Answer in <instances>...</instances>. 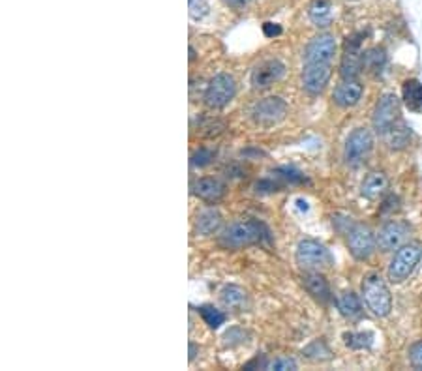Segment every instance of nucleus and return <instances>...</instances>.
I'll return each instance as SVG.
<instances>
[{
    "instance_id": "f257e3e1",
    "label": "nucleus",
    "mask_w": 422,
    "mask_h": 371,
    "mask_svg": "<svg viewBox=\"0 0 422 371\" xmlns=\"http://www.w3.org/2000/svg\"><path fill=\"white\" fill-rule=\"evenodd\" d=\"M218 242L225 249H242L255 244H270V231L258 219H241L227 225Z\"/></svg>"
},
{
    "instance_id": "f03ea898",
    "label": "nucleus",
    "mask_w": 422,
    "mask_h": 371,
    "mask_svg": "<svg viewBox=\"0 0 422 371\" xmlns=\"http://www.w3.org/2000/svg\"><path fill=\"white\" fill-rule=\"evenodd\" d=\"M363 295L368 310L377 317H387L393 310V296H391L387 283L375 272L364 277Z\"/></svg>"
},
{
    "instance_id": "7ed1b4c3",
    "label": "nucleus",
    "mask_w": 422,
    "mask_h": 371,
    "mask_svg": "<svg viewBox=\"0 0 422 371\" xmlns=\"http://www.w3.org/2000/svg\"><path fill=\"white\" fill-rule=\"evenodd\" d=\"M422 259V244L409 242L396 249L391 265H388V279L393 283H402L415 272Z\"/></svg>"
},
{
    "instance_id": "20e7f679",
    "label": "nucleus",
    "mask_w": 422,
    "mask_h": 371,
    "mask_svg": "<svg viewBox=\"0 0 422 371\" xmlns=\"http://www.w3.org/2000/svg\"><path fill=\"white\" fill-rule=\"evenodd\" d=\"M295 259H297V265L304 270H319V268L330 265V261H332L327 247L323 246L321 242L311 240V238H304L299 242Z\"/></svg>"
},
{
    "instance_id": "39448f33",
    "label": "nucleus",
    "mask_w": 422,
    "mask_h": 371,
    "mask_svg": "<svg viewBox=\"0 0 422 371\" xmlns=\"http://www.w3.org/2000/svg\"><path fill=\"white\" fill-rule=\"evenodd\" d=\"M234 94H237V82H234L233 77L229 73H218L206 85L203 100H205L206 107H211V109H223L229 101L233 100Z\"/></svg>"
},
{
    "instance_id": "423d86ee",
    "label": "nucleus",
    "mask_w": 422,
    "mask_h": 371,
    "mask_svg": "<svg viewBox=\"0 0 422 371\" xmlns=\"http://www.w3.org/2000/svg\"><path fill=\"white\" fill-rule=\"evenodd\" d=\"M347 246L355 259L366 261L370 255L374 254L375 246H377V238H375L374 231L370 229L368 225L357 224L353 225L349 233H347Z\"/></svg>"
},
{
    "instance_id": "0eeeda50",
    "label": "nucleus",
    "mask_w": 422,
    "mask_h": 371,
    "mask_svg": "<svg viewBox=\"0 0 422 371\" xmlns=\"http://www.w3.org/2000/svg\"><path fill=\"white\" fill-rule=\"evenodd\" d=\"M286 112H288V103L281 98L272 96V98H265L253 106L252 118L258 126L270 128V126L281 122L286 118Z\"/></svg>"
},
{
    "instance_id": "6e6552de",
    "label": "nucleus",
    "mask_w": 422,
    "mask_h": 371,
    "mask_svg": "<svg viewBox=\"0 0 422 371\" xmlns=\"http://www.w3.org/2000/svg\"><path fill=\"white\" fill-rule=\"evenodd\" d=\"M400 120V100L394 94L381 96V100L377 101L374 111V128L377 133H387L394 124Z\"/></svg>"
},
{
    "instance_id": "1a4fd4ad",
    "label": "nucleus",
    "mask_w": 422,
    "mask_h": 371,
    "mask_svg": "<svg viewBox=\"0 0 422 371\" xmlns=\"http://www.w3.org/2000/svg\"><path fill=\"white\" fill-rule=\"evenodd\" d=\"M411 227L402 219H391L383 225L379 233H377V246L381 252H394L400 246H404L407 238H409Z\"/></svg>"
},
{
    "instance_id": "9d476101",
    "label": "nucleus",
    "mask_w": 422,
    "mask_h": 371,
    "mask_svg": "<svg viewBox=\"0 0 422 371\" xmlns=\"http://www.w3.org/2000/svg\"><path fill=\"white\" fill-rule=\"evenodd\" d=\"M374 148V136L372 131L366 128H357L351 136L347 137L346 150H344V158L349 165L360 163Z\"/></svg>"
},
{
    "instance_id": "9b49d317",
    "label": "nucleus",
    "mask_w": 422,
    "mask_h": 371,
    "mask_svg": "<svg viewBox=\"0 0 422 371\" xmlns=\"http://www.w3.org/2000/svg\"><path fill=\"white\" fill-rule=\"evenodd\" d=\"M360 38H364V34H353L346 40L340 64V73L344 79H357V75L363 70V53H360L363 40Z\"/></svg>"
},
{
    "instance_id": "f8f14e48",
    "label": "nucleus",
    "mask_w": 422,
    "mask_h": 371,
    "mask_svg": "<svg viewBox=\"0 0 422 371\" xmlns=\"http://www.w3.org/2000/svg\"><path fill=\"white\" fill-rule=\"evenodd\" d=\"M330 77H332L330 64H327V62H308L302 70V87L308 94H321L323 90L327 89Z\"/></svg>"
},
{
    "instance_id": "ddd939ff",
    "label": "nucleus",
    "mask_w": 422,
    "mask_h": 371,
    "mask_svg": "<svg viewBox=\"0 0 422 371\" xmlns=\"http://www.w3.org/2000/svg\"><path fill=\"white\" fill-rule=\"evenodd\" d=\"M283 73H286L283 62L276 59L265 60V62L255 66V70L252 71V87L258 90L270 89L274 82L280 81Z\"/></svg>"
},
{
    "instance_id": "4468645a",
    "label": "nucleus",
    "mask_w": 422,
    "mask_h": 371,
    "mask_svg": "<svg viewBox=\"0 0 422 371\" xmlns=\"http://www.w3.org/2000/svg\"><path fill=\"white\" fill-rule=\"evenodd\" d=\"M336 54V41L330 34L316 36L314 40L306 45L304 51V64L308 62H327L335 59Z\"/></svg>"
},
{
    "instance_id": "2eb2a0df",
    "label": "nucleus",
    "mask_w": 422,
    "mask_h": 371,
    "mask_svg": "<svg viewBox=\"0 0 422 371\" xmlns=\"http://www.w3.org/2000/svg\"><path fill=\"white\" fill-rule=\"evenodd\" d=\"M363 85L357 79H344V81L335 89V103L336 106L349 109V107L357 106L360 98H363Z\"/></svg>"
},
{
    "instance_id": "dca6fc26",
    "label": "nucleus",
    "mask_w": 422,
    "mask_h": 371,
    "mask_svg": "<svg viewBox=\"0 0 422 371\" xmlns=\"http://www.w3.org/2000/svg\"><path fill=\"white\" fill-rule=\"evenodd\" d=\"M302 285L304 289L310 293L317 302L321 304H328L332 300V295H330V287H328V282L325 279L323 274H319L317 270H310L302 277Z\"/></svg>"
},
{
    "instance_id": "f3484780",
    "label": "nucleus",
    "mask_w": 422,
    "mask_h": 371,
    "mask_svg": "<svg viewBox=\"0 0 422 371\" xmlns=\"http://www.w3.org/2000/svg\"><path fill=\"white\" fill-rule=\"evenodd\" d=\"M194 194L205 203H218L225 195V186L216 178H199L194 184Z\"/></svg>"
},
{
    "instance_id": "a211bd4d",
    "label": "nucleus",
    "mask_w": 422,
    "mask_h": 371,
    "mask_svg": "<svg viewBox=\"0 0 422 371\" xmlns=\"http://www.w3.org/2000/svg\"><path fill=\"white\" fill-rule=\"evenodd\" d=\"M388 189V178L385 173L375 171L370 173L368 177L364 178L363 186H360V194L370 201L379 199L385 195V191Z\"/></svg>"
},
{
    "instance_id": "6ab92c4d",
    "label": "nucleus",
    "mask_w": 422,
    "mask_h": 371,
    "mask_svg": "<svg viewBox=\"0 0 422 371\" xmlns=\"http://www.w3.org/2000/svg\"><path fill=\"white\" fill-rule=\"evenodd\" d=\"M220 227H222V214L214 210V208H209L205 212H201L197 216V221H195V231L201 236L214 235V233L220 231Z\"/></svg>"
},
{
    "instance_id": "aec40b11",
    "label": "nucleus",
    "mask_w": 422,
    "mask_h": 371,
    "mask_svg": "<svg viewBox=\"0 0 422 371\" xmlns=\"http://www.w3.org/2000/svg\"><path fill=\"white\" fill-rule=\"evenodd\" d=\"M310 19L311 23L316 24V27H321V29H327L332 23V4H330V0H314L310 4Z\"/></svg>"
},
{
    "instance_id": "412c9836",
    "label": "nucleus",
    "mask_w": 422,
    "mask_h": 371,
    "mask_svg": "<svg viewBox=\"0 0 422 371\" xmlns=\"http://www.w3.org/2000/svg\"><path fill=\"white\" fill-rule=\"evenodd\" d=\"M387 66V53L381 48H372L363 53V70L372 75H381Z\"/></svg>"
},
{
    "instance_id": "4be33fe9",
    "label": "nucleus",
    "mask_w": 422,
    "mask_h": 371,
    "mask_svg": "<svg viewBox=\"0 0 422 371\" xmlns=\"http://www.w3.org/2000/svg\"><path fill=\"white\" fill-rule=\"evenodd\" d=\"M404 92V103L409 111H422V82L416 79H407L402 87Z\"/></svg>"
},
{
    "instance_id": "5701e85b",
    "label": "nucleus",
    "mask_w": 422,
    "mask_h": 371,
    "mask_svg": "<svg viewBox=\"0 0 422 371\" xmlns=\"http://www.w3.org/2000/svg\"><path fill=\"white\" fill-rule=\"evenodd\" d=\"M338 310L346 319L349 321H355L363 315V304H360V298H358L353 291H346L344 295L338 298Z\"/></svg>"
},
{
    "instance_id": "b1692460",
    "label": "nucleus",
    "mask_w": 422,
    "mask_h": 371,
    "mask_svg": "<svg viewBox=\"0 0 422 371\" xmlns=\"http://www.w3.org/2000/svg\"><path fill=\"white\" fill-rule=\"evenodd\" d=\"M385 136H387L388 147L394 148V150H402V148L407 147L411 141V130L407 128V124L402 122V120H398V122L394 124Z\"/></svg>"
},
{
    "instance_id": "393cba45",
    "label": "nucleus",
    "mask_w": 422,
    "mask_h": 371,
    "mask_svg": "<svg viewBox=\"0 0 422 371\" xmlns=\"http://www.w3.org/2000/svg\"><path fill=\"white\" fill-rule=\"evenodd\" d=\"M246 291L239 285H227L222 291V302L231 310H242L246 306Z\"/></svg>"
},
{
    "instance_id": "a878e982",
    "label": "nucleus",
    "mask_w": 422,
    "mask_h": 371,
    "mask_svg": "<svg viewBox=\"0 0 422 371\" xmlns=\"http://www.w3.org/2000/svg\"><path fill=\"white\" fill-rule=\"evenodd\" d=\"M197 312L201 313V317H203V321H205L211 328H220L223 323H225V315H223L220 310H216V307L212 306H201Z\"/></svg>"
},
{
    "instance_id": "bb28decb",
    "label": "nucleus",
    "mask_w": 422,
    "mask_h": 371,
    "mask_svg": "<svg viewBox=\"0 0 422 371\" xmlns=\"http://www.w3.org/2000/svg\"><path fill=\"white\" fill-rule=\"evenodd\" d=\"M304 354L311 360H328L332 356L330 349L327 347V343L323 342V340H317V342L310 343V345L304 349Z\"/></svg>"
},
{
    "instance_id": "cd10ccee",
    "label": "nucleus",
    "mask_w": 422,
    "mask_h": 371,
    "mask_svg": "<svg viewBox=\"0 0 422 371\" xmlns=\"http://www.w3.org/2000/svg\"><path fill=\"white\" fill-rule=\"evenodd\" d=\"M372 334L370 332H358V334H344V340H346V345L351 349H364V347H370L372 345Z\"/></svg>"
},
{
    "instance_id": "c85d7f7f",
    "label": "nucleus",
    "mask_w": 422,
    "mask_h": 371,
    "mask_svg": "<svg viewBox=\"0 0 422 371\" xmlns=\"http://www.w3.org/2000/svg\"><path fill=\"white\" fill-rule=\"evenodd\" d=\"M267 370H276V371H293L297 370V362L293 358H289V356H278L269 364Z\"/></svg>"
},
{
    "instance_id": "c756f323",
    "label": "nucleus",
    "mask_w": 422,
    "mask_h": 371,
    "mask_svg": "<svg viewBox=\"0 0 422 371\" xmlns=\"http://www.w3.org/2000/svg\"><path fill=\"white\" fill-rule=\"evenodd\" d=\"M214 159V154H212V150H209V148H199L197 152H194V156H192V165L194 167H205V165H209Z\"/></svg>"
},
{
    "instance_id": "7c9ffc66",
    "label": "nucleus",
    "mask_w": 422,
    "mask_h": 371,
    "mask_svg": "<svg viewBox=\"0 0 422 371\" xmlns=\"http://www.w3.org/2000/svg\"><path fill=\"white\" fill-rule=\"evenodd\" d=\"M409 360H411V365H413L415 370L422 371V342H416L411 345Z\"/></svg>"
},
{
    "instance_id": "2f4dec72",
    "label": "nucleus",
    "mask_w": 422,
    "mask_h": 371,
    "mask_svg": "<svg viewBox=\"0 0 422 371\" xmlns=\"http://www.w3.org/2000/svg\"><path fill=\"white\" fill-rule=\"evenodd\" d=\"M263 32L267 38H276V36L281 34V27L280 24H274V23H265Z\"/></svg>"
},
{
    "instance_id": "473e14b6",
    "label": "nucleus",
    "mask_w": 422,
    "mask_h": 371,
    "mask_svg": "<svg viewBox=\"0 0 422 371\" xmlns=\"http://www.w3.org/2000/svg\"><path fill=\"white\" fill-rule=\"evenodd\" d=\"M225 2H227L229 6H233V8H244V6H248L252 0H225Z\"/></svg>"
},
{
    "instance_id": "72a5a7b5",
    "label": "nucleus",
    "mask_w": 422,
    "mask_h": 371,
    "mask_svg": "<svg viewBox=\"0 0 422 371\" xmlns=\"http://www.w3.org/2000/svg\"><path fill=\"white\" fill-rule=\"evenodd\" d=\"M195 356H197V345L190 343V360H195Z\"/></svg>"
},
{
    "instance_id": "f704fd0d",
    "label": "nucleus",
    "mask_w": 422,
    "mask_h": 371,
    "mask_svg": "<svg viewBox=\"0 0 422 371\" xmlns=\"http://www.w3.org/2000/svg\"><path fill=\"white\" fill-rule=\"evenodd\" d=\"M190 60H195V51H194V48H190Z\"/></svg>"
}]
</instances>
